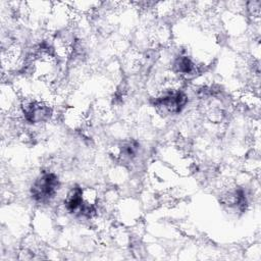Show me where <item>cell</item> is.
<instances>
[{
    "label": "cell",
    "mask_w": 261,
    "mask_h": 261,
    "mask_svg": "<svg viewBox=\"0 0 261 261\" xmlns=\"http://www.w3.org/2000/svg\"><path fill=\"white\" fill-rule=\"evenodd\" d=\"M57 188V177L53 173H46L41 178L36 180L32 188V195L37 201L44 202L53 197Z\"/></svg>",
    "instance_id": "cell-1"
}]
</instances>
